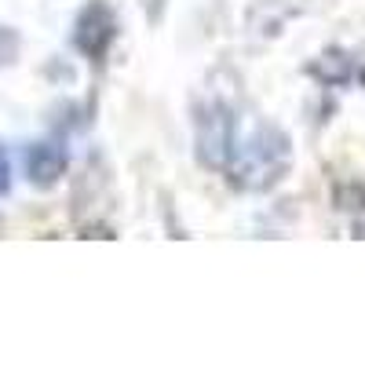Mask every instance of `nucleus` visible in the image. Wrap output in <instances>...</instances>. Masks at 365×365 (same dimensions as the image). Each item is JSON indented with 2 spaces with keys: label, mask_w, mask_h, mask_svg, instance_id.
<instances>
[{
  "label": "nucleus",
  "mask_w": 365,
  "mask_h": 365,
  "mask_svg": "<svg viewBox=\"0 0 365 365\" xmlns=\"http://www.w3.org/2000/svg\"><path fill=\"white\" fill-rule=\"evenodd\" d=\"M292 165V143L278 125H252L245 135L237 132L234 150H230V161H227V175L234 187L241 190H267L274 182H282L285 172Z\"/></svg>",
  "instance_id": "1"
},
{
  "label": "nucleus",
  "mask_w": 365,
  "mask_h": 365,
  "mask_svg": "<svg viewBox=\"0 0 365 365\" xmlns=\"http://www.w3.org/2000/svg\"><path fill=\"white\" fill-rule=\"evenodd\" d=\"M194 132H197V158H201V165L227 168L234 139H237V113L227 103H220V99H208V103L197 106Z\"/></svg>",
  "instance_id": "2"
},
{
  "label": "nucleus",
  "mask_w": 365,
  "mask_h": 365,
  "mask_svg": "<svg viewBox=\"0 0 365 365\" xmlns=\"http://www.w3.org/2000/svg\"><path fill=\"white\" fill-rule=\"evenodd\" d=\"M117 37V15L106 0H91V4L81 8L77 22H73V44L81 55H88L91 63H99V58L110 51Z\"/></svg>",
  "instance_id": "3"
},
{
  "label": "nucleus",
  "mask_w": 365,
  "mask_h": 365,
  "mask_svg": "<svg viewBox=\"0 0 365 365\" xmlns=\"http://www.w3.org/2000/svg\"><path fill=\"white\" fill-rule=\"evenodd\" d=\"M26 175L34 187L48 190L66 175V150L58 143H34L26 150Z\"/></svg>",
  "instance_id": "4"
},
{
  "label": "nucleus",
  "mask_w": 365,
  "mask_h": 365,
  "mask_svg": "<svg viewBox=\"0 0 365 365\" xmlns=\"http://www.w3.org/2000/svg\"><path fill=\"white\" fill-rule=\"evenodd\" d=\"M311 73H318L325 84H347V81H354L358 66H354V58L344 55V51H325L318 63L311 66Z\"/></svg>",
  "instance_id": "5"
},
{
  "label": "nucleus",
  "mask_w": 365,
  "mask_h": 365,
  "mask_svg": "<svg viewBox=\"0 0 365 365\" xmlns=\"http://www.w3.org/2000/svg\"><path fill=\"white\" fill-rule=\"evenodd\" d=\"M8 190H11V165H8L4 146H0V194H8Z\"/></svg>",
  "instance_id": "6"
}]
</instances>
